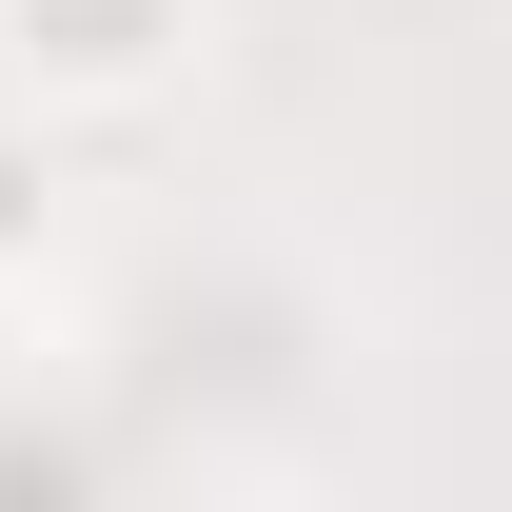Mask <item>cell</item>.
Listing matches in <instances>:
<instances>
[{
	"instance_id": "obj_1",
	"label": "cell",
	"mask_w": 512,
	"mask_h": 512,
	"mask_svg": "<svg viewBox=\"0 0 512 512\" xmlns=\"http://www.w3.org/2000/svg\"><path fill=\"white\" fill-rule=\"evenodd\" d=\"M0 20H20V60H60V79H138L178 40V0H0Z\"/></svg>"
}]
</instances>
